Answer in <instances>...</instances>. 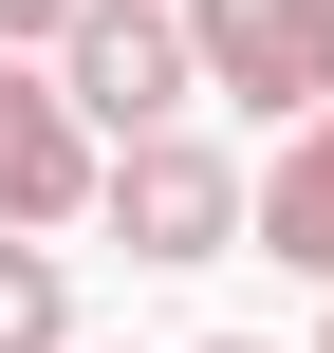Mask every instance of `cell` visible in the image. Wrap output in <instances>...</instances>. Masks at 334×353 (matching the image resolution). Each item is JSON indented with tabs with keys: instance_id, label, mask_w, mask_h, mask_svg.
<instances>
[{
	"instance_id": "cell-8",
	"label": "cell",
	"mask_w": 334,
	"mask_h": 353,
	"mask_svg": "<svg viewBox=\"0 0 334 353\" xmlns=\"http://www.w3.org/2000/svg\"><path fill=\"white\" fill-rule=\"evenodd\" d=\"M316 353H334V316H316Z\"/></svg>"
},
{
	"instance_id": "cell-4",
	"label": "cell",
	"mask_w": 334,
	"mask_h": 353,
	"mask_svg": "<svg viewBox=\"0 0 334 353\" xmlns=\"http://www.w3.org/2000/svg\"><path fill=\"white\" fill-rule=\"evenodd\" d=\"M186 37H205V93H242L260 130L334 112V0H186Z\"/></svg>"
},
{
	"instance_id": "cell-3",
	"label": "cell",
	"mask_w": 334,
	"mask_h": 353,
	"mask_svg": "<svg viewBox=\"0 0 334 353\" xmlns=\"http://www.w3.org/2000/svg\"><path fill=\"white\" fill-rule=\"evenodd\" d=\"M93 186H112V149H93V112L56 93V56H0V242L93 223Z\"/></svg>"
},
{
	"instance_id": "cell-1",
	"label": "cell",
	"mask_w": 334,
	"mask_h": 353,
	"mask_svg": "<svg viewBox=\"0 0 334 353\" xmlns=\"http://www.w3.org/2000/svg\"><path fill=\"white\" fill-rule=\"evenodd\" d=\"M56 93L93 112V149H149V130H186V93H205V37H186L167 0H93V19L56 37Z\"/></svg>"
},
{
	"instance_id": "cell-6",
	"label": "cell",
	"mask_w": 334,
	"mask_h": 353,
	"mask_svg": "<svg viewBox=\"0 0 334 353\" xmlns=\"http://www.w3.org/2000/svg\"><path fill=\"white\" fill-rule=\"evenodd\" d=\"M0 353H74V279H56V242H0Z\"/></svg>"
},
{
	"instance_id": "cell-7",
	"label": "cell",
	"mask_w": 334,
	"mask_h": 353,
	"mask_svg": "<svg viewBox=\"0 0 334 353\" xmlns=\"http://www.w3.org/2000/svg\"><path fill=\"white\" fill-rule=\"evenodd\" d=\"M74 19H93V0H0V56H56Z\"/></svg>"
},
{
	"instance_id": "cell-2",
	"label": "cell",
	"mask_w": 334,
	"mask_h": 353,
	"mask_svg": "<svg viewBox=\"0 0 334 353\" xmlns=\"http://www.w3.org/2000/svg\"><path fill=\"white\" fill-rule=\"evenodd\" d=\"M93 223H112L130 261H223V242H260V186H242L205 130H149V149H112Z\"/></svg>"
},
{
	"instance_id": "cell-5",
	"label": "cell",
	"mask_w": 334,
	"mask_h": 353,
	"mask_svg": "<svg viewBox=\"0 0 334 353\" xmlns=\"http://www.w3.org/2000/svg\"><path fill=\"white\" fill-rule=\"evenodd\" d=\"M260 261L279 279H334V112L279 130V168H260Z\"/></svg>"
}]
</instances>
